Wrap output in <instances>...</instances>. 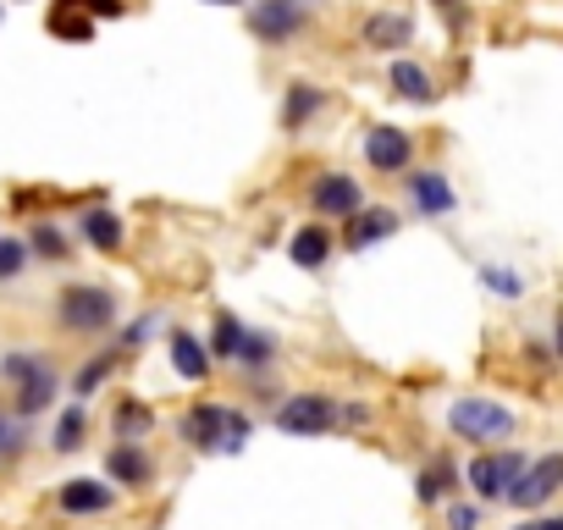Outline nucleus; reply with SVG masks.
I'll list each match as a JSON object with an SVG mask.
<instances>
[{"label": "nucleus", "mask_w": 563, "mask_h": 530, "mask_svg": "<svg viewBox=\"0 0 563 530\" xmlns=\"http://www.w3.org/2000/svg\"><path fill=\"white\" fill-rule=\"evenodd\" d=\"M365 51H382V56H398L404 45H415V23L404 12H371L365 29H360Z\"/></svg>", "instance_id": "9d476101"}, {"label": "nucleus", "mask_w": 563, "mask_h": 530, "mask_svg": "<svg viewBox=\"0 0 563 530\" xmlns=\"http://www.w3.org/2000/svg\"><path fill=\"white\" fill-rule=\"evenodd\" d=\"M409 199H415V210L420 216H448L453 205H459V194H453V183L442 177V172H409Z\"/></svg>", "instance_id": "f8f14e48"}, {"label": "nucleus", "mask_w": 563, "mask_h": 530, "mask_svg": "<svg viewBox=\"0 0 563 530\" xmlns=\"http://www.w3.org/2000/svg\"><path fill=\"white\" fill-rule=\"evenodd\" d=\"M23 265H29V243L23 238H0V283L23 277Z\"/></svg>", "instance_id": "c756f323"}, {"label": "nucleus", "mask_w": 563, "mask_h": 530, "mask_svg": "<svg viewBox=\"0 0 563 530\" xmlns=\"http://www.w3.org/2000/svg\"><path fill=\"white\" fill-rule=\"evenodd\" d=\"M172 365H177L183 382H205L210 376V349L194 332H172Z\"/></svg>", "instance_id": "6ab92c4d"}, {"label": "nucleus", "mask_w": 563, "mask_h": 530, "mask_svg": "<svg viewBox=\"0 0 563 530\" xmlns=\"http://www.w3.org/2000/svg\"><path fill=\"white\" fill-rule=\"evenodd\" d=\"M431 7H437V12H442V18L453 23V29L464 23V0H431Z\"/></svg>", "instance_id": "e433bc0d"}, {"label": "nucleus", "mask_w": 563, "mask_h": 530, "mask_svg": "<svg viewBox=\"0 0 563 530\" xmlns=\"http://www.w3.org/2000/svg\"><path fill=\"white\" fill-rule=\"evenodd\" d=\"M155 431V415H150V404H133V398H122L117 404V442H144Z\"/></svg>", "instance_id": "5701e85b"}, {"label": "nucleus", "mask_w": 563, "mask_h": 530, "mask_svg": "<svg viewBox=\"0 0 563 530\" xmlns=\"http://www.w3.org/2000/svg\"><path fill=\"white\" fill-rule=\"evenodd\" d=\"M238 338H243V321L232 310H221L210 327V360H238Z\"/></svg>", "instance_id": "a878e982"}, {"label": "nucleus", "mask_w": 563, "mask_h": 530, "mask_svg": "<svg viewBox=\"0 0 563 530\" xmlns=\"http://www.w3.org/2000/svg\"><path fill=\"white\" fill-rule=\"evenodd\" d=\"M453 481H459V470H453L448 459H437V464H426V470H420V481H415V497L431 508V503H442V497L453 492Z\"/></svg>", "instance_id": "b1692460"}, {"label": "nucleus", "mask_w": 563, "mask_h": 530, "mask_svg": "<svg viewBox=\"0 0 563 530\" xmlns=\"http://www.w3.org/2000/svg\"><path fill=\"white\" fill-rule=\"evenodd\" d=\"M51 34H56V40H78V45H89V40H95V18L84 12V0H56V12H51Z\"/></svg>", "instance_id": "412c9836"}, {"label": "nucleus", "mask_w": 563, "mask_h": 530, "mask_svg": "<svg viewBox=\"0 0 563 530\" xmlns=\"http://www.w3.org/2000/svg\"><path fill=\"white\" fill-rule=\"evenodd\" d=\"M360 205H365V188H360L349 172H321V177L310 183V210L327 216V221H349Z\"/></svg>", "instance_id": "0eeeda50"}, {"label": "nucleus", "mask_w": 563, "mask_h": 530, "mask_svg": "<svg viewBox=\"0 0 563 530\" xmlns=\"http://www.w3.org/2000/svg\"><path fill=\"white\" fill-rule=\"evenodd\" d=\"M84 12H89V18H128L122 0H84Z\"/></svg>", "instance_id": "f704fd0d"}, {"label": "nucleus", "mask_w": 563, "mask_h": 530, "mask_svg": "<svg viewBox=\"0 0 563 530\" xmlns=\"http://www.w3.org/2000/svg\"><path fill=\"white\" fill-rule=\"evenodd\" d=\"M387 89H393L398 100H409V106H431V100H437V78H431L420 62H409V56H393Z\"/></svg>", "instance_id": "9b49d317"}, {"label": "nucleus", "mask_w": 563, "mask_h": 530, "mask_svg": "<svg viewBox=\"0 0 563 530\" xmlns=\"http://www.w3.org/2000/svg\"><path fill=\"white\" fill-rule=\"evenodd\" d=\"M45 365V354H34V349H18V354H7V360H0V382H23V376H34Z\"/></svg>", "instance_id": "c85d7f7f"}, {"label": "nucleus", "mask_w": 563, "mask_h": 530, "mask_svg": "<svg viewBox=\"0 0 563 530\" xmlns=\"http://www.w3.org/2000/svg\"><path fill=\"white\" fill-rule=\"evenodd\" d=\"M558 492H563V453H541V459H530L519 470V481L503 492V503L530 514V508H547Z\"/></svg>", "instance_id": "7ed1b4c3"}, {"label": "nucleus", "mask_w": 563, "mask_h": 530, "mask_svg": "<svg viewBox=\"0 0 563 530\" xmlns=\"http://www.w3.org/2000/svg\"><path fill=\"white\" fill-rule=\"evenodd\" d=\"M393 232H398V210H382V205H376V210H365V205H360V210L349 216V232H343V243L360 254V249H371V243H387Z\"/></svg>", "instance_id": "4468645a"}, {"label": "nucleus", "mask_w": 563, "mask_h": 530, "mask_svg": "<svg viewBox=\"0 0 563 530\" xmlns=\"http://www.w3.org/2000/svg\"><path fill=\"white\" fill-rule=\"evenodd\" d=\"M106 475H111L117 486H150L155 464L139 453V442H122V448H111V459H106Z\"/></svg>", "instance_id": "a211bd4d"}, {"label": "nucleus", "mask_w": 563, "mask_h": 530, "mask_svg": "<svg viewBox=\"0 0 563 530\" xmlns=\"http://www.w3.org/2000/svg\"><path fill=\"white\" fill-rule=\"evenodd\" d=\"M327 106V89H316V84H288V100H282V128H288V133H299L316 111Z\"/></svg>", "instance_id": "f3484780"}, {"label": "nucleus", "mask_w": 563, "mask_h": 530, "mask_svg": "<svg viewBox=\"0 0 563 530\" xmlns=\"http://www.w3.org/2000/svg\"><path fill=\"white\" fill-rule=\"evenodd\" d=\"M481 283H486V288H497V294H508V299H514V294L525 288V283H519L514 272H503V265H481Z\"/></svg>", "instance_id": "7c9ffc66"}, {"label": "nucleus", "mask_w": 563, "mask_h": 530, "mask_svg": "<svg viewBox=\"0 0 563 530\" xmlns=\"http://www.w3.org/2000/svg\"><path fill=\"white\" fill-rule=\"evenodd\" d=\"M271 360H276V338H265V332H243V338H238V365L265 371Z\"/></svg>", "instance_id": "bb28decb"}, {"label": "nucleus", "mask_w": 563, "mask_h": 530, "mask_svg": "<svg viewBox=\"0 0 563 530\" xmlns=\"http://www.w3.org/2000/svg\"><path fill=\"white\" fill-rule=\"evenodd\" d=\"M205 7H249V0H205Z\"/></svg>", "instance_id": "4c0bfd02"}, {"label": "nucleus", "mask_w": 563, "mask_h": 530, "mask_svg": "<svg viewBox=\"0 0 563 530\" xmlns=\"http://www.w3.org/2000/svg\"><path fill=\"white\" fill-rule=\"evenodd\" d=\"M78 238H84L89 249H100V254H117V249L128 243V227H122V216H117V210L95 205V210H84V216H78Z\"/></svg>", "instance_id": "ddd939ff"}, {"label": "nucleus", "mask_w": 563, "mask_h": 530, "mask_svg": "<svg viewBox=\"0 0 563 530\" xmlns=\"http://www.w3.org/2000/svg\"><path fill=\"white\" fill-rule=\"evenodd\" d=\"M519 530H541V519H530V525H519Z\"/></svg>", "instance_id": "a19ab883"}, {"label": "nucleus", "mask_w": 563, "mask_h": 530, "mask_svg": "<svg viewBox=\"0 0 563 530\" xmlns=\"http://www.w3.org/2000/svg\"><path fill=\"white\" fill-rule=\"evenodd\" d=\"M56 503H62V514H106V508L117 503V492H111L106 481H89V475H78V481H62Z\"/></svg>", "instance_id": "2eb2a0df"}, {"label": "nucleus", "mask_w": 563, "mask_h": 530, "mask_svg": "<svg viewBox=\"0 0 563 530\" xmlns=\"http://www.w3.org/2000/svg\"><path fill=\"white\" fill-rule=\"evenodd\" d=\"M117 321V299L106 294V288H95V283H73L62 299H56V327L62 332H106Z\"/></svg>", "instance_id": "f03ea898"}, {"label": "nucleus", "mask_w": 563, "mask_h": 530, "mask_svg": "<svg viewBox=\"0 0 563 530\" xmlns=\"http://www.w3.org/2000/svg\"><path fill=\"white\" fill-rule=\"evenodd\" d=\"M23 442H29V431H23V426H12V415L0 409V453H18Z\"/></svg>", "instance_id": "473e14b6"}, {"label": "nucleus", "mask_w": 563, "mask_h": 530, "mask_svg": "<svg viewBox=\"0 0 563 530\" xmlns=\"http://www.w3.org/2000/svg\"><path fill=\"white\" fill-rule=\"evenodd\" d=\"M448 530H481V508H470V503L448 508Z\"/></svg>", "instance_id": "72a5a7b5"}, {"label": "nucleus", "mask_w": 563, "mask_h": 530, "mask_svg": "<svg viewBox=\"0 0 563 530\" xmlns=\"http://www.w3.org/2000/svg\"><path fill=\"white\" fill-rule=\"evenodd\" d=\"M276 426L288 431V437H321V431L338 426V398H327V393H294V398H282Z\"/></svg>", "instance_id": "39448f33"}, {"label": "nucleus", "mask_w": 563, "mask_h": 530, "mask_svg": "<svg viewBox=\"0 0 563 530\" xmlns=\"http://www.w3.org/2000/svg\"><path fill=\"white\" fill-rule=\"evenodd\" d=\"M365 161H371L376 172L398 177V172H409V161H415V139H409L404 128H371V133H365Z\"/></svg>", "instance_id": "6e6552de"}, {"label": "nucleus", "mask_w": 563, "mask_h": 530, "mask_svg": "<svg viewBox=\"0 0 563 530\" xmlns=\"http://www.w3.org/2000/svg\"><path fill=\"white\" fill-rule=\"evenodd\" d=\"M84 431H89V409L84 404H73V409H62V420H56V453H78L84 448Z\"/></svg>", "instance_id": "393cba45"}, {"label": "nucleus", "mask_w": 563, "mask_h": 530, "mask_svg": "<svg viewBox=\"0 0 563 530\" xmlns=\"http://www.w3.org/2000/svg\"><path fill=\"white\" fill-rule=\"evenodd\" d=\"M29 249H34V254H45V260H67V238H62V227H51V221H34Z\"/></svg>", "instance_id": "cd10ccee"}, {"label": "nucleus", "mask_w": 563, "mask_h": 530, "mask_svg": "<svg viewBox=\"0 0 563 530\" xmlns=\"http://www.w3.org/2000/svg\"><path fill=\"white\" fill-rule=\"evenodd\" d=\"M243 442H249V415H238V409H232V420H227V442H221V453H243Z\"/></svg>", "instance_id": "2f4dec72"}, {"label": "nucleus", "mask_w": 563, "mask_h": 530, "mask_svg": "<svg viewBox=\"0 0 563 530\" xmlns=\"http://www.w3.org/2000/svg\"><path fill=\"white\" fill-rule=\"evenodd\" d=\"M525 464H530V459H525V453H514V448H508V453H475V459H470V470H464V481H470V492H475L481 503H497V497L519 481V470H525Z\"/></svg>", "instance_id": "423d86ee"}, {"label": "nucleus", "mask_w": 563, "mask_h": 530, "mask_svg": "<svg viewBox=\"0 0 563 530\" xmlns=\"http://www.w3.org/2000/svg\"><path fill=\"white\" fill-rule=\"evenodd\" d=\"M122 365V349H106V354H95L78 376H73V398H95L106 382H111V371Z\"/></svg>", "instance_id": "4be33fe9"}, {"label": "nucleus", "mask_w": 563, "mask_h": 530, "mask_svg": "<svg viewBox=\"0 0 563 530\" xmlns=\"http://www.w3.org/2000/svg\"><path fill=\"white\" fill-rule=\"evenodd\" d=\"M541 530H563V514L558 519H541Z\"/></svg>", "instance_id": "ea45409f"}, {"label": "nucleus", "mask_w": 563, "mask_h": 530, "mask_svg": "<svg viewBox=\"0 0 563 530\" xmlns=\"http://www.w3.org/2000/svg\"><path fill=\"white\" fill-rule=\"evenodd\" d=\"M288 260H294V265H305V272H316V265H327V260H332V232H327L321 221L299 227V232L288 238Z\"/></svg>", "instance_id": "dca6fc26"}, {"label": "nucleus", "mask_w": 563, "mask_h": 530, "mask_svg": "<svg viewBox=\"0 0 563 530\" xmlns=\"http://www.w3.org/2000/svg\"><path fill=\"white\" fill-rule=\"evenodd\" d=\"M448 426H453V437H464V442L486 448V442L514 437V409H503L497 398H453Z\"/></svg>", "instance_id": "f257e3e1"}, {"label": "nucleus", "mask_w": 563, "mask_h": 530, "mask_svg": "<svg viewBox=\"0 0 563 530\" xmlns=\"http://www.w3.org/2000/svg\"><path fill=\"white\" fill-rule=\"evenodd\" d=\"M51 404H56V371H51V365H40L34 376H23V382H18V415H23V420H34V415H40V409H51Z\"/></svg>", "instance_id": "aec40b11"}, {"label": "nucleus", "mask_w": 563, "mask_h": 530, "mask_svg": "<svg viewBox=\"0 0 563 530\" xmlns=\"http://www.w3.org/2000/svg\"><path fill=\"white\" fill-rule=\"evenodd\" d=\"M305 29H310L305 0H254L249 7V34L265 45H294Z\"/></svg>", "instance_id": "20e7f679"}, {"label": "nucleus", "mask_w": 563, "mask_h": 530, "mask_svg": "<svg viewBox=\"0 0 563 530\" xmlns=\"http://www.w3.org/2000/svg\"><path fill=\"white\" fill-rule=\"evenodd\" d=\"M227 420H232V409H221V404H194V409L183 415V442L199 448V453H221Z\"/></svg>", "instance_id": "1a4fd4ad"}, {"label": "nucleus", "mask_w": 563, "mask_h": 530, "mask_svg": "<svg viewBox=\"0 0 563 530\" xmlns=\"http://www.w3.org/2000/svg\"><path fill=\"white\" fill-rule=\"evenodd\" d=\"M552 354H558V360H563V321H558V343H552Z\"/></svg>", "instance_id": "58836bf2"}, {"label": "nucleus", "mask_w": 563, "mask_h": 530, "mask_svg": "<svg viewBox=\"0 0 563 530\" xmlns=\"http://www.w3.org/2000/svg\"><path fill=\"white\" fill-rule=\"evenodd\" d=\"M150 332H155V316H144V321H133V327L122 332V349H139V343H144Z\"/></svg>", "instance_id": "c9c22d12"}]
</instances>
